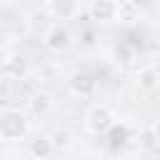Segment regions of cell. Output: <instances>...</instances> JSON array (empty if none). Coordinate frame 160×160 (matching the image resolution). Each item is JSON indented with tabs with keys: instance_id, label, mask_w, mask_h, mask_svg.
<instances>
[{
	"instance_id": "obj_9",
	"label": "cell",
	"mask_w": 160,
	"mask_h": 160,
	"mask_svg": "<svg viewBox=\"0 0 160 160\" xmlns=\"http://www.w3.org/2000/svg\"><path fill=\"white\" fill-rule=\"evenodd\" d=\"M2 72L5 78H12V80H22L28 75V60L22 55H10L5 62H2Z\"/></svg>"
},
{
	"instance_id": "obj_1",
	"label": "cell",
	"mask_w": 160,
	"mask_h": 160,
	"mask_svg": "<svg viewBox=\"0 0 160 160\" xmlns=\"http://www.w3.org/2000/svg\"><path fill=\"white\" fill-rule=\"evenodd\" d=\"M28 130H30V122L20 108H2L0 110V140L2 142H18L28 135Z\"/></svg>"
},
{
	"instance_id": "obj_14",
	"label": "cell",
	"mask_w": 160,
	"mask_h": 160,
	"mask_svg": "<svg viewBox=\"0 0 160 160\" xmlns=\"http://www.w3.org/2000/svg\"><path fill=\"white\" fill-rule=\"evenodd\" d=\"M152 132H155V140L160 142V122H155V125H152Z\"/></svg>"
},
{
	"instance_id": "obj_10",
	"label": "cell",
	"mask_w": 160,
	"mask_h": 160,
	"mask_svg": "<svg viewBox=\"0 0 160 160\" xmlns=\"http://www.w3.org/2000/svg\"><path fill=\"white\" fill-rule=\"evenodd\" d=\"M28 152H30L35 160H48V158L55 152V145H52L50 135H45V138H35V140L28 142Z\"/></svg>"
},
{
	"instance_id": "obj_2",
	"label": "cell",
	"mask_w": 160,
	"mask_h": 160,
	"mask_svg": "<svg viewBox=\"0 0 160 160\" xmlns=\"http://www.w3.org/2000/svg\"><path fill=\"white\" fill-rule=\"evenodd\" d=\"M115 112L105 105V102H95L88 108L85 112V130L92 132V135H105L112 125H115Z\"/></svg>"
},
{
	"instance_id": "obj_3",
	"label": "cell",
	"mask_w": 160,
	"mask_h": 160,
	"mask_svg": "<svg viewBox=\"0 0 160 160\" xmlns=\"http://www.w3.org/2000/svg\"><path fill=\"white\" fill-rule=\"evenodd\" d=\"M72 32H70V28L65 25V22H55V25H50L48 30H45V35H42V45H45V50H50V52H55V55H65L70 48H72Z\"/></svg>"
},
{
	"instance_id": "obj_8",
	"label": "cell",
	"mask_w": 160,
	"mask_h": 160,
	"mask_svg": "<svg viewBox=\"0 0 160 160\" xmlns=\"http://www.w3.org/2000/svg\"><path fill=\"white\" fill-rule=\"evenodd\" d=\"M158 85H160V70H158V68L148 65V68H140V70H138V75H135V88H138L142 95L158 90Z\"/></svg>"
},
{
	"instance_id": "obj_17",
	"label": "cell",
	"mask_w": 160,
	"mask_h": 160,
	"mask_svg": "<svg viewBox=\"0 0 160 160\" xmlns=\"http://www.w3.org/2000/svg\"><path fill=\"white\" fill-rule=\"evenodd\" d=\"M2 45H5V38H2V32H0V48H2Z\"/></svg>"
},
{
	"instance_id": "obj_13",
	"label": "cell",
	"mask_w": 160,
	"mask_h": 160,
	"mask_svg": "<svg viewBox=\"0 0 160 160\" xmlns=\"http://www.w3.org/2000/svg\"><path fill=\"white\" fill-rule=\"evenodd\" d=\"M50 140H52V145H55V150H65V148H70V142H72V135L62 128V130H55L52 135H50Z\"/></svg>"
},
{
	"instance_id": "obj_7",
	"label": "cell",
	"mask_w": 160,
	"mask_h": 160,
	"mask_svg": "<svg viewBox=\"0 0 160 160\" xmlns=\"http://www.w3.org/2000/svg\"><path fill=\"white\" fill-rule=\"evenodd\" d=\"M52 108H55V100H52V95H50L48 90H38V92H32L30 100H28V112L35 115V118L50 115Z\"/></svg>"
},
{
	"instance_id": "obj_11",
	"label": "cell",
	"mask_w": 160,
	"mask_h": 160,
	"mask_svg": "<svg viewBox=\"0 0 160 160\" xmlns=\"http://www.w3.org/2000/svg\"><path fill=\"white\" fill-rule=\"evenodd\" d=\"M105 135H108L110 150H120V148H125V142H128V138H130V130H128L125 122H115Z\"/></svg>"
},
{
	"instance_id": "obj_6",
	"label": "cell",
	"mask_w": 160,
	"mask_h": 160,
	"mask_svg": "<svg viewBox=\"0 0 160 160\" xmlns=\"http://www.w3.org/2000/svg\"><path fill=\"white\" fill-rule=\"evenodd\" d=\"M45 8L48 12L60 20V22H68V20H75L80 15V0H45Z\"/></svg>"
},
{
	"instance_id": "obj_16",
	"label": "cell",
	"mask_w": 160,
	"mask_h": 160,
	"mask_svg": "<svg viewBox=\"0 0 160 160\" xmlns=\"http://www.w3.org/2000/svg\"><path fill=\"white\" fill-rule=\"evenodd\" d=\"M15 0H0V5H12Z\"/></svg>"
},
{
	"instance_id": "obj_4",
	"label": "cell",
	"mask_w": 160,
	"mask_h": 160,
	"mask_svg": "<svg viewBox=\"0 0 160 160\" xmlns=\"http://www.w3.org/2000/svg\"><path fill=\"white\" fill-rule=\"evenodd\" d=\"M88 12H90V18H92L95 22H100V25H110V22L118 20V15H120V5H118L115 0H90Z\"/></svg>"
},
{
	"instance_id": "obj_12",
	"label": "cell",
	"mask_w": 160,
	"mask_h": 160,
	"mask_svg": "<svg viewBox=\"0 0 160 160\" xmlns=\"http://www.w3.org/2000/svg\"><path fill=\"white\" fill-rule=\"evenodd\" d=\"M132 48L128 45V42H118V45H112V60L118 62V65H128V62H132Z\"/></svg>"
},
{
	"instance_id": "obj_15",
	"label": "cell",
	"mask_w": 160,
	"mask_h": 160,
	"mask_svg": "<svg viewBox=\"0 0 160 160\" xmlns=\"http://www.w3.org/2000/svg\"><path fill=\"white\" fill-rule=\"evenodd\" d=\"M115 2H118V5L122 8V5H130V2H135V0H115Z\"/></svg>"
},
{
	"instance_id": "obj_5",
	"label": "cell",
	"mask_w": 160,
	"mask_h": 160,
	"mask_svg": "<svg viewBox=\"0 0 160 160\" xmlns=\"http://www.w3.org/2000/svg\"><path fill=\"white\" fill-rule=\"evenodd\" d=\"M70 90L78 98H92L98 92V78L90 70H75L70 75Z\"/></svg>"
}]
</instances>
